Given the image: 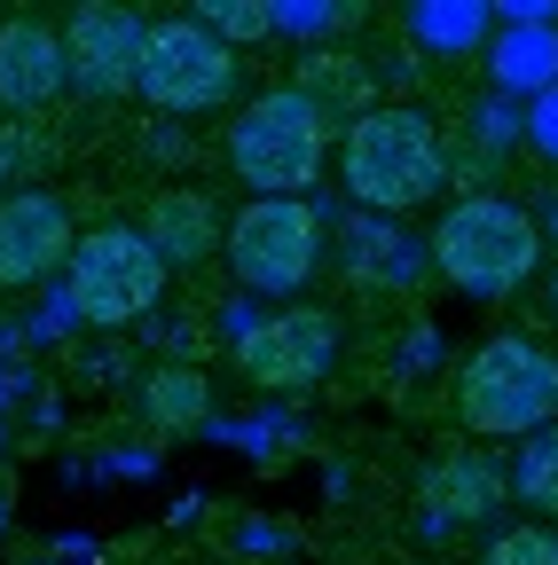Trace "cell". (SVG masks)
<instances>
[{"instance_id": "5b68a950", "label": "cell", "mask_w": 558, "mask_h": 565, "mask_svg": "<svg viewBox=\"0 0 558 565\" xmlns=\"http://www.w3.org/2000/svg\"><path fill=\"white\" fill-rule=\"evenodd\" d=\"M229 282L260 307H299L330 267V212L315 196H244L229 212Z\"/></svg>"}, {"instance_id": "6da1fadb", "label": "cell", "mask_w": 558, "mask_h": 565, "mask_svg": "<svg viewBox=\"0 0 558 565\" xmlns=\"http://www.w3.org/2000/svg\"><path fill=\"white\" fill-rule=\"evenodd\" d=\"M330 166H338L355 212L401 221V212H425V204L449 196V134H441L433 110H417V103H378L370 118H355L338 134Z\"/></svg>"}, {"instance_id": "1f68e13d", "label": "cell", "mask_w": 558, "mask_h": 565, "mask_svg": "<svg viewBox=\"0 0 558 565\" xmlns=\"http://www.w3.org/2000/svg\"><path fill=\"white\" fill-rule=\"evenodd\" d=\"M0 519H9V479H0Z\"/></svg>"}, {"instance_id": "4fadbf2b", "label": "cell", "mask_w": 558, "mask_h": 565, "mask_svg": "<svg viewBox=\"0 0 558 565\" xmlns=\"http://www.w3.org/2000/svg\"><path fill=\"white\" fill-rule=\"evenodd\" d=\"M63 95H72V63H63V24L40 9L0 17V118L40 126Z\"/></svg>"}, {"instance_id": "7a4b0ae2", "label": "cell", "mask_w": 558, "mask_h": 565, "mask_svg": "<svg viewBox=\"0 0 558 565\" xmlns=\"http://www.w3.org/2000/svg\"><path fill=\"white\" fill-rule=\"evenodd\" d=\"M449 416L464 440H535L558 424V345L535 330L472 338L449 370Z\"/></svg>"}, {"instance_id": "ac0fdd59", "label": "cell", "mask_w": 558, "mask_h": 565, "mask_svg": "<svg viewBox=\"0 0 558 565\" xmlns=\"http://www.w3.org/2000/svg\"><path fill=\"white\" fill-rule=\"evenodd\" d=\"M393 24L417 55H472L496 40V9L487 0H409Z\"/></svg>"}, {"instance_id": "e0dca14e", "label": "cell", "mask_w": 558, "mask_h": 565, "mask_svg": "<svg viewBox=\"0 0 558 565\" xmlns=\"http://www.w3.org/2000/svg\"><path fill=\"white\" fill-rule=\"evenodd\" d=\"M487 79L512 103H535L558 87V24H496L487 40Z\"/></svg>"}, {"instance_id": "cb8c5ba5", "label": "cell", "mask_w": 558, "mask_h": 565, "mask_svg": "<svg viewBox=\"0 0 558 565\" xmlns=\"http://www.w3.org/2000/svg\"><path fill=\"white\" fill-rule=\"evenodd\" d=\"M189 17L213 32V40H229L236 55H244V47H260V40H275V32H267V0H197Z\"/></svg>"}, {"instance_id": "8fae6325", "label": "cell", "mask_w": 558, "mask_h": 565, "mask_svg": "<svg viewBox=\"0 0 558 565\" xmlns=\"http://www.w3.org/2000/svg\"><path fill=\"white\" fill-rule=\"evenodd\" d=\"M512 503V479H504V463L487 456V448H441L425 471H417V542H456V534H472V526H487L496 534V511Z\"/></svg>"}, {"instance_id": "83f0119b", "label": "cell", "mask_w": 558, "mask_h": 565, "mask_svg": "<svg viewBox=\"0 0 558 565\" xmlns=\"http://www.w3.org/2000/svg\"><path fill=\"white\" fill-rule=\"evenodd\" d=\"M292 542V526H275V519H244V534H236V550H252V557H275Z\"/></svg>"}, {"instance_id": "ba28073f", "label": "cell", "mask_w": 558, "mask_h": 565, "mask_svg": "<svg viewBox=\"0 0 558 565\" xmlns=\"http://www.w3.org/2000/svg\"><path fill=\"white\" fill-rule=\"evenodd\" d=\"M338 345H346L338 307L299 299V307H267V315L229 345V370H236L252 393L292 401V393H315V385L338 370Z\"/></svg>"}, {"instance_id": "2e32d148", "label": "cell", "mask_w": 558, "mask_h": 565, "mask_svg": "<svg viewBox=\"0 0 558 565\" xmlns=\"http://www.w3.org/2000/svg\"><path fill=\"white\" fill-rule=\"evenodd\" d=\"M213 377L204 370H181V362H158L143 385H134V416H143V433H158V440H204L213 433Z\"/></svg>"}, {"instance_id": "ffe728a7", "label": "cell", "mask_w": 558, "mask_h": 565, "mask_svg": "<svg viewBox=\"0 0 558 565\" xmlns=\"http://www.w3.org/2000/svg\"><path fill=\"white\" fill-rule=\"evenodd\" d=\"M456 141H472V150H487V158H512V150H527V103H512V95H472L464 103V134Z\"/></svg>"}, {"instance_id": "9c48e42d", "label": "cell", "mask_w": 558, "mask_h": 565, "mask_svg": "<svg viewBox=\"0 0 558 565\" xmlns=\"http://www.w3.org/2000/svg\"><path fill=\"white\" fill-rule=\"evenodd\" d=\"M330 267L355 299L386 307V299H417L433 282V252L409 221L386 212H330Z\"/></svg>"}, {"instance_id": "44dd1931", "label": "cell", "mask_w": 558, "mask_h": 565, "mask_svg": "<svg viewBox=\"0 0 558 565\" xmlns=\"http://www.w3.org/2000/svg\"><path fill=\"white\" fill-rule=\"evenodd\" d=\"M362 24V9H338V0H267V32L292 40L299 55L307 47H330V32Z\"/></svg>"}, {"instance_id": "277c9868", "label": "cell", "mask_w": 558, "mask_h": 565, "mask_svg": "<svg viewBox=\"0 0 558 565\" xmlns=\"http://www.w3.org/2000/svg\"><path fill=\"white\" fill-rule=\"evenodd\" d=\"M330 150H338L330 118H323L292 79L244 95V103L229 110V126H221V166H229V181H244L252 196H315Z\"/></svg>"}, {"instance_id": "7c38bea8", "label": "cell", "mask_w": 558, "mask_h": 565, "mask_svg": "<svg viewBox=\"0 0 558 565\" xmlns=\"http://www.w3.org/2000/svg\"><path fill=\"white\" fill-rule=\"evenodd\" d=\"M80 221H72V196L63 189H17L0 196V291H48L72 267Z\"/></svg>"}, {"instance_id": "3957f363", "label": "cell", "mask_w": 558, "mask_h": 565, "mask_svg": "<svg viewBox=\"0 0 558 565\" xmlns=\"http://www.w3.org/2000/svg\"><path fill=\"white\" fill-rule=\"evenodd\" d=\"M425 252H433V275L449 282L456 299L496 307V299L519 291V282L543 275V252H550V244H543V228H535V204L487 189V196H449V212L433 221Z\"/></svg>"}, {"instance_id": "30bf717a", "label": "cell", "mask_w": 558, "mask_h": 565, "mask_svg": "<svg viewBox=\"0 0 558 565\" xmlns=\"http://www.w3.org/2000/svg\"><path fill=\"white\" fill-rule=\"evenodd\" d=\"M63 63H72V95L80 103H126L134 71H143V40H150V9L134 0H80L63 9Z\"/></svg>"}, {"instance_id": "484cf974", "label": "cell", "mask_w": 558, "mask_h": 565, "mask_svg": "<svg viewBox=\"0 0 558 565\" xmlns=\"http://www.w3.org/2000/svg\"><path fill=\"white\" fill-rule=\"evenodd\" d=\"M134 158H143L150 173H181V166H197L204 150H197V134H189L181 118H143V134H134Z\"/></svg>"}, {"instance_id": "8992f818", "label": "cell", "mask_w": 558, "mask_h": 565, "mask_svg": "<svg viewBox=\"0 0 558 565\" xmlns=\"http://www.w3.org/2000/svg\"><path fill=\"white\" fill-rule=\"evenodd\" d=\"M166 291H173V267L150 252V236L134 221H103V228H80L72 244V267H63V299L87 330H134L166 315Z\"/></svg>"}, {"instance_id": "4dcf8cb0", "label": "cell", "mask_w": 558, "mask_h": 565, "mask_svg": "<svg viewBox=\"0 0 558 565\" xmlns=\"http://www.w3.org/2000/svg\"><path fill=\"white\" fill-rule=\"evenodd\" d=\"M550 315H558V267H550Z\"/></svg>"}, {"instance_id": "f546056e", "label": "cell", "mask_w": 558, "mask_h": 565, "mask_svg": "<svg viewBox=\"0 0 558 565\" xmlns=\"http://www.w3.org/2000/svg\"><path fill=\"white\" fill-rule=\"evenodd\" d=\"M535 228H543V244H558V189L535 196Z\"/></svg>"}, {"instance_id": "5bb4252c", "label": "cell", "mask_w": 558, "mask_h": 565, "mask_svg": "<svg viewBox=\"0 0 558 565\" xmlns=\"http://www.w3.org/2000/svg\"><path fill=\"white\" fill-rule=\"evenodd\" d=\"M134 228L150 236V252L181 275V267H204L221 244H229V212L213 189H197V181H158L143 196V212H134Z\"/></svg>"}, {"instance_id": "4316f807", "label": "cell", "mask_w": 558, "mask_h": 565, "mask_svg": "<svg viewBox=\"0 0 558 565\" xmlns=\"http://www.w3.org/2000/svg\"><path fill=\"white\" fill-rule=\"evenodd\" d=\"M527 150H535L543 166H558V87L527 103Z\"/></svg>"}, {"instance_id": "d6986e66", "label": "cell", "mask_w": 558, "mask_h": 565, "mask_svg": "<svg viewBox=\"0 0 558 565\" xmlns=\"http://www.w3.org/2000/svg\"><path fill=\"white\" fill-rule=\"evenodd\" d=\"M504 479H512V503L527 511V519H558V424L550 433H535V440H519V456L504 463Z\"/></svg>"}, {"instance_id": "d4e9b609", "label": "cell", "mask_w": 558, "mask_h": 565, "mask_svg": "<svg viewBox=\"0 0 558 565\" xmlns=\"http://www.w3.org/2000/svg\"><path fill=\"white\" fill-rule=\"evenodd\" d=\"M150 353L158 362H181V370H204V353H213V322L204 315H150Z\"/></svg>"}, {"instance_id": "f1b7e54d", "label": "cell", "mask_w": 558, "mask_h": 565, "mask_svg": "<svg viewBox=\"0 0 558 565\" xmlns=\"http://www.w3.org/2000/svg\"><path fill=\"white\" fill-rule=\"evenodd\" d=\"M72 370H80L87 385H110V377H118L126 362H118V353H80V362H72Z\"/></svg>"}, {"instance_id": "603a6c76", "label": "cell", "mask_w": 558, "mask_h": 565, "mask_svg": "<svg viewBox=\"0 0 558 565\" xmlns=\"http://www.w3.org/2000/svg\"><path fill=\"white\" fill-rule=\"evenodd\" d=\"M480 565H558V526L543 519H512L480 542Z\"/></svg>"}, {"instance_id": "52a82bcc", "label": "cell", "mask_w": 558, "mask_h": 565, "mask_svg": "<svg viewBox=\"0 0 558 565\" xmlns=\"http://www.w3.org/2000/svg\"><path fill=\"white\" fill-rule=\"evenodd\" d=\"M134 103L150 118H213L244 103V55L229 40H213L189 9L181 17H150L143 40V71H134Z\"/></svg>"}, {"instance_id": "7402d4cb", "label": "cell", "mask_w": 558, "mask_h": 565, "mask_svg": "<svg viewBox=\"0 0 558 565\" xmlns=\"http://www.w3.org/2000/svg\"><path fill=\"white\" fill-rule=\"evenodd\" d=\"M55 166V134L48 126H24V118H0V196L32 189V173Z\"/></svg>"}, {"instance_id": "9a60e30c", "label": "cell", "mask_w": 558, "mask_h": 565, "mask_svg": "<svg viewBox=\"0 0 558 565\" xmlns=\"http://www.w3.org/2000/svg\"><path fill=\"white\" fill-rule=\"evenodd\" d=\"M292 87L330 118V134H346L355 118H370V110L386 103V71H378L355 40H330V47H307V55H299Z\"/></svg>"}]
</instances>
